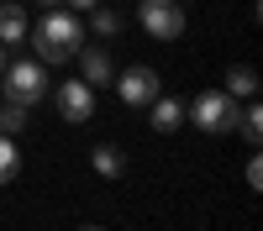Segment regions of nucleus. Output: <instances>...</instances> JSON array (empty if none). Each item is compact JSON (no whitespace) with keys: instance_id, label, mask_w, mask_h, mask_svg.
Listing matches in <instances>:
<instances>
[{"instance_id":"19","label":"nucleus","mask_w":263,"mask_h":231,"mask_svg":"<svg viewBox=\"0 0 263 231\" xmlns=\"http://www.w3.org/2000/svg\"><path fill=\"white\" fill-rule=\"evenodd\" d=\"M32 6H48V11H53V6H63V0H32Z\"/></svg>"},{"instance_id":"10","label":"nucleus","mask_w":263,"mask_h":231,"mask_svg":"<svg viewBox=\"0 0 263 231\" xmlns=\"http://www.w3.org/2000/svg\"><path fill=\"white\" fill-rule=\"evenodd\" d=\"M27 37V11H21V0H6V6H0V42H21Z\"/></svg>"},{"instance_id":"13","label":"nucleus","mask_w":263,"mask_h":231,"mask_svg":"<svg viewBox=\"0 0 263 231\" xmlns=\"http://www.w3.org/2000/svg\"><path fill=\"white\" fill-rule=\"evenodd\" d=\"M258 132H263V111H258V100H248V111H237V137L258 142Z\"/></svg>"},{"instance_id":"14","label":"nucleus","mask_w":263,"mask_h":231,"mask_svg":"<svg viewBox=\"0 0 263 231\" xmlns=\"http://www.w3.org/2000/svg\"><path fill=\"white\" fill-rule=\"evenodd\" d=\"M27 132V105H0V137H21Z\"/></svg>"},{"instance_id":"7","label":"nucleus","mask_w":263,"mask_h":231,"mask_svg":"<svg viewBox=\"0 0 263 231\" xmlns=\"http://www.w3.org/2000/svg\"><path fill=\"white\" fill-rule=\"evenodd\" d=\"M74 58H79V79L90 84V90H100V84L116 79V63H111V53H105V48H79Z\"/></svg>"},{"instance_id":"4","label":"nucleus","mask_w":263,"mask_h":231,"mask_svg":"<svg viewBox=\"0 0 263 231\" xmlns=\"http://www.w3.org/2000/svg\"><path fill=\"white\" fill-rule=\"evenodd\" d=\"M137 21L147 27V37H163V42L184 37V6H179V0H142Z\"/></svg>"},{"instance_id":"5","label":"nucleus","mask_w":263,"mask_h":231,"mask_svg":"<svg viewBox=\"0 0 263 231\" xmlns=\"http://www.w3.org/2000/svg\"><path fill=\"white\" fill-rule=\"evenodd\" d=\"M58 111H63V121H74V126H84L95 116V90L84 79H63V90H58Z\"/></svg>"},{"instance_id":"15","label":"nucleus","mask_w":263,"mask_h":231,"mask_svg":"<svg viewBox=\"0 0 263 231\" xmlns=\"http://www.w3.org/2000/svg\"><path fill=\"white\" fill-rule=\"evenodd\" d=\"M16 168H21L16 142H11V137H0V184H11V179H16Z\"/></svg>"},{"instance_id":"11","label":"nucleus","mask_w":263,"mask_h":231,"mask_svg":"<svg viewBox=\"0 0 263 231\" xmlns=\"http://www.w3.org/2000/svg\"><path fill=\"white\" fill-rule=\"evenodd\" d=\"M90 163H95V174H100V179H121V174H126V158H121V147H105V142L90 153Z\"/></svg>"},{"instance_id":"9","label":"nucleus","mask_w":263,"mask_h":231,"mask_svg":"<svg viewBox=\"0 0 263 231\" xmlns=\"http://www.w3.org/2000/svg\"><path fill=\"white\" fill-rule=\"evenodd\" d=\"M227 95L232 100H253L258 95V69H253V63H232V69H227Z\"/></svg>"},{"instance_id":"21","label":"nucleus","mask_w":263,"mask_h":231,"mask_svg":"<svg viewBox=\"0 0 263 231\" xmlns=\"http://www.w3.org/2000/svg\"><path fill=\"white\" fill-rule=\"evenodd\" d=\"M179 6H184V0H179Z\"/></svg>"},{"instance_id":"6","label":"nucleus","mask_w":263,"mask_h":231,"mask_svg":"<svg viewBox=\"0 0 263 231\" xmlns=\"http://www.w3.org/2000/svg\"><path fill=\"white\" fill-rule=\"evenodd\" d=\"M116 90H121L126 105H153V100H158V74H153L147 63H132V69L116 79Z\"/></svg>"},{"instance_id":"17","label":"nucleus","mask_w":263,"mask_h":231,"mask_svg":"<svg viewBox=\"0 0 263 231\" xmlns=\"http://www.w3.org/2000/svg\"><path fill=\"white\" fill-rule=\"evenodd\" d=\"M69 11H90V6H100V0H63Z\"/></svg>"},{"instance_id":"18","label":"nucleus","mask_w":263,"mask_h":231,"mask_svg":"<svg viewBox=\"0 0 263 231\" xmlns=\"http://www.w3.org/2000/svg\"><path fill=\"white\" fill-rule=\"evenodd\" d=\"M6 63H11V58H6V42H0V74H6Z\"/></svg>"},{"instance_id":"1","label":"nucleus","mask_w":263,"mask_h":231,"mask_svg":"<svg viewBox=\"0 0 263 231\" xmlns=\"http://www.w3.org/2000/svg\"><path fill=\"white\" fill-rule=\"evenodd\" d=\"M32 48L42 53V63H69V58L84 48V27H79V16H74L69 6H53L48 16L37 21Z\"/></svg>"},{"instance_id":"3","label":"nucleus","mask_w":263,"mask_h":231,"mask_svg":"<svg viewBox=\"0 0 263 231\" xmlns=\"http://www.w3.org/2000/svg\"><path fill=\"white\" fill-rule=\"evenodd\" d=\"M0 84H6L11 105H27V111H32V105L48 95V69H42V63H6Z\"/></svg>"},{"instance_id":"2","label":"nucleus","mask_w":263,"mask_h":231,"mask_svg":"<svg viewBox=\"0 0 263 231\" xmlns=\"http://www.w3.org/2000/svg\"><path fill=\"white\" fill-rule=\"evenodd\" d=\"M184 121H195L205 137H227V132H237V100L227 90H205V95H195Z\"/></svg>"},{"instance_id":"12","label":"nucleus","mask_w":263,"mask_h":231,"mask_svg":"<svg viewBox=\"0 0 263 231\" xmlns=\"http://www.w3.org/2000/svg\"><path fill=\"white\" fill-rule=\"evenodd\" d=\"M90 27H95L100 37H116V32L126 27V16H121V11H111V6H90Z\"/></svg>"},{"instance_id":"20","label":"nucleus","mask_w":263,"mask_h":231,"mask_svg":"<svg viewBox=\"0 0 263 231\" xmlns=\"http://www.w3.org/2000/svg\"><path fill=\"white\" fill-rule=\"evenodd\" d=\"M79 231H100V226H79Z\"/></svg>"},{"instance_id":"16","label":"nucleus","mask_w":263,"mask_h":231,"mask_svg":"<svg viewBox=\"0 0 263 231\" xmlns=\"http://www.w3.org/2000/svg\"><path fill=\"white\" fill-rule=\"evenodd\" d=\"M248 189H263V163L248 158Z\"/></svg>"},{"instance_id":"8","label":"nucleus","mask_w":263,"mask_h":231,"mask_svg":"<svg viewBox=\"0 0 263 231\" xmlns=\"http://www.w3.org/2000/svg\"><path fill=\"white\" fill-rule=\"evenodd\" d=\"M179 126H184V105L158 95V100H153V132H158V137H174Z\"/></svg>"}]
</instances>
